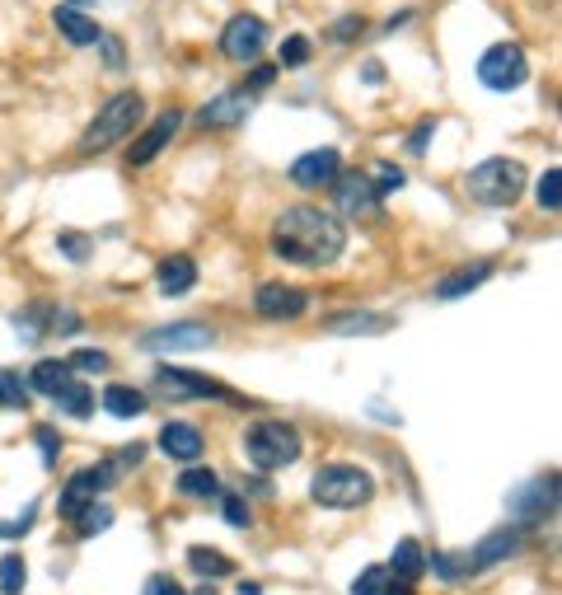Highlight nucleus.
I'll return each mask as SVG.
<instances>
[{
	"instance_id": "a18cd8bd",
	"label": "nucleus",
	"mask_w": 562,
	"mask_h": 595,
	"mask_svg": "<svg viewBox=\"0 0 562 595\" xmlns=\"http://www.w3.org/2000/svg\"><path fill=\"white\" fill-rule=\"evenodd\" d=\"M140 456H146V446H136V441H132V446H122L113 460H118L122 469H136V464H140Z\"/></svg>"
},
{
	"instance_id": "09e8293b",
	"label": "nucleus",
	"mask_w": 562,
	"mask_h": 595,
	"mask_svg": "<svg viewBox=\"0 0 562 595\" xmlns=\"http://www.w3.org/2000/svg\"><path fill=\"white\" fill-rule=\"evenodd\" d=\"M384 81V66H380V61H370V66H366V85H380Z\"/></svg>"
},
{
	"instance_id": "79ce46f5",
	"label": "nucleus",
	"mask_w": 562,
	"mask_h": 595,
	"mask_svg": "<svg viewBox=\"0 0 562 595\" xmlns=\"http://www.w3.org/2000/svg\"><path fill=\"white\" fill-rule=\"evenodd\" d=\"M146 595H187V591H183V586H179L169 572H155L150 582H146Z\"/></svg>"
},
{
	"instance_id": "b1692460",
	"label": "nucleus",
	"mask_w": 562,
	"mask_h": 595,
	"mask_svg": "<svg viewBox=\"0 0 562 595\" xmlns=\"http://www.w3.org/2000/svg\"><path fill=\"white\" fill-rule=\"evenodd\" d=\"M52 403H57L61 413H71V417H94V389L81 385V380H71L66 389H57Z\"/></svg>"
},
{
	"instance_id": "4be33fe9",
	"label": "nucleus",
	"mask_w": 562,
	"mask_h": 595,
	"mask_svg": "<svg viewBox=\"0 0 562 595\" xmlns=\"http://www.w3.org/2000/svg\"><path fill=\"white\" fill-rule=\"evenodd\" d=\"M71 380H75V375H71V366L61 362V356H47V362H38L34 371H28V389L42 394V399H52L57 389H66Z\"/></svg>"
},
{
	"instance_id": "c756f323",
	"label": "nucleus",
	"mask_w": 562,
	"mask_h": 595,
	"mask_svg": "<svg viewBox=\"0 0 562 595\" xmlns=\"http://www.w3.org/2000/svg\"><path fill=\"white\" fill-rule=\"evenodd\" d=\"M328 328L333 333H380V328H389L384 315H338V319H328Z\"/></svg>"
},
{
	"instance_id": "f03ea898",
	"label": "nucleus",
	"mask_w": 562,
	"mask_h": 595,
	"mask_svg": "<svg viewBox=\"0 0 562 595\" xmlns=\"http://www.w3.org/2000/svg\"><path fill=\"white\" fill-rule=\"evenodd\" d=\"M301 450H305L301 432H295L291 422H281V417H262L244 432V456H248L254 469H262V474L291 469L295 460H301Z\"/></svg>"
},
{
	"instance_id": "aec40b11",
	"label": "nucleus",
	"mask_w": 562,
	"mask_h": 595,
	"mask_svg": "<svg viewBox=\"0 0 562 595\" xmlns=\"http://www.w3.org/2000/svg\"><path fill=\"white\" fill-rule=\"evenodd\" d=\"M155 287H160L164 295H183L197 287V263L187 254H169L160 268H155Z\"/></svg>"
},
{
	"instance_id": "f8f14e48",
	"label": "nucleus",
	"mask_w": 562,
	"mask_h": 595,
	"mask_svg": "<svg viewBox=\"0 0 562 595\" xmlns=\"http://www.w3.org/2000/svg\"><path fill=\"white\" fill-rule=\"evenodd\" d=\"M254 309H258L262 319H272V324H281V319H301L305 309H309V291L286 287V281H262L258 295H254Z\"/></svg>"
},
{
	"instance_id": "f3484780",
	"label": "nucleus",
	"mask_w": 562,
	"mask_h": 595,
	"mask_svg": "<svg viewBox=\"0 0 562 595\" xmlns=\"http://www.w3.org/2000/svg\"><path fill=\"white\" fill-rule=\"evenodd\" d=\"M244 118H248V94L244 89H230V94H216L211 104H201L197 127L201 132H225V127H240Z\"/></svg>"
},
{
	"instance_id": "49530a36",
	"label": "nucleus",
	"mask_w": 562,
	"mask_h": 595,
	"mask_svg": "<svg viewBox=\"0 0 562 595\" xmlns=\"http://www.w3.org/2000/svg\"><path fill=\"white\" fill-rule=\"evenodd\" d=\"M277 81V66H254V75H248V89H268Z\"/></svg>"
},
{
	"instance_id": "de8ad7c7",
	"label": "nucleus",
	"mask_w": 562,
	"mask_h": 595,
	"mask_svg": "<svg viewBox=\"0 0 562 595\" xmlns=\"http://www.w3.org/2000/svg\"><path fill=\"white\" fill-rule=\"evenodd\" d=\"M384 595H413V582H403V576L389 572V586H384Z\"/></svg>"
},
{
	"instance_id": "7ed1b4c3",
	"label": "nucleus",
	"mask_w": 562,
	"mask_h": 595,
	"mask_svg": "<svg viewBox=\"0 0 562 595\" xmlns=\"http://www.w3.org/2000/svg\"><path fill=\"white\" fill-rule=\"evenodd\" d=\"M309 497L328 511H356L375 497V478L356 464H323L319 474L309 478Z\"/></svg>"
},
{
	"instance_id": "473e14b6",
	"label": "nucleus",
	"mask_w": 562,
	"mask_h": 595,
	"mask_svg": "<svg viewBox=\"0 0 562 595\" xmlns=\"http://www.w3.org/2000/svg\"><path fill=\"white\" fill-rule=\"evenodd\" d=\"M66 366H71V371L103 375L108 366H113V356H108V352H99V348H81V352H71V356H66Z\"/></svg>"
},
{
	"instance_id": "ea45409f",
	"label": "nucleus",
	"mask_w": 562,
	"mask_h": 595,
	"mask_svg": "<svg viewBox=\"0 0 562 595\" xmlns=\"http://www.w3.org/2000/svg\"><path fill=\"white\" fill-rule=\"evenodd\" d=\"M34 441H38V450H42V464L52 469L57 456H61V436H57L52 427H38V432H34Z\"/></svg>"
},
{
	"instance_id": "cd10ccee",
	"label": "nucleus",
	"mask_w": 562,
	"mask_h": 595,
	"mask_svg": "<svg viewBox=\"0 0 562 595\" xmlns=\"http://www.w3.org/2000/svg\"><path fill=\"white\" fill-rule=\"evenodd\" d=\"M28 394H34V389H28V380L20 371H0V409H28Z\"/></svg>"
},
{
	"instance_id": "c85d7f7f",
	"label": "nucleus",
	"mask_w": 562,
	"mask_h": 595,
	"mask_svg": "<svg viewBox=\"0 0 562 595\" xmlns=\"http://www.w3.org/2000/svg\"><path fill=\"white\" fill-rule=\"evenodd\" d=\"M179 493L183 497H216V493H221V478H216L211 469H183V474H179Z\"/></svg>"
},
{
	"instance_id": "ddd939ff",
	"label": "nucleus",
	"mask_w": 562,
	"mask_h": 595,
	"mask_svg": "<svg viewBox=\"0 0 562 595\" xmlns=\"http://www.w3.org/2000/svg\"><path fill=\"white\" fill-rule=\"evenodd\" d=\"M216 333L207 324H193V319H183V324H169V328H155V333L140 342L146 352H201V348H211Z\"/></svg>"
},
{
	"instance_id": "3c124183",
	"label": "nucleus",
	"mask_w": 562,
	"mask_h": 595,
	"mask_svg": "<svg viewBox=\"0 0 562 595\" xmlns=\"http://www.w3.org/2000/svg\"><path fill=\"white\" fill-rule=\"evenodd\" d=\"M193 595H216V591H211V586H197V591H193Z\"/></svg>"
},
{
	"instance_id": "e433bc0d",
	"label": "nucleus",
	"mask_w": 562,
	"mask_h": 595,
	"mask_svg": "<svg viewBox=\"0 0 562 595\" xmlns=\"http://www.w3.org/2000/svg\"><path fill=\"white\" fill-rule=\"evenodd\" d=\"M427 562H431V572H436V576H445V582H460V576H468L464 554H431Z\"/></svg>"
},
{
	"instance_id": "72a5a7b5",
	"label": "nucleus",
	"mask_w": 562,
	"mask_h": 595,
	"mask_svg": "<svg viewBox=\"0 0 562 595\" xmlns=\"http://www.w3.org/2000/svg\"><path fill=\"white\" fill-rule=\"evenodd\" d=\"M370 187H375V193H380V202H384V197H394L399 187H403V169H399V165H375Z\"/></svg>"
},
{
	"instance_id": "4c0bfd02",
	"label": "nucleus",
	"mask_w": 562,
	"mask_h": 595,
	"mask_svg": "<svg viewBox=\"0 0 562 595\" xmlns=\"http://www.w3.org/2000/svg\"><path fill=\"white\" fill-rule=\"evenodd\" d=\"M221 511H225V521H230L234 530H248V525H254V511H248V502H244L240 493H225Z\"/></svg>"
},
{
	"instance_id": "bb28decb",
	"label": "nucleus",
	"mask_w": 562,
	"mask_h": 595,
	"mask_svg": "<svg viewBox=\"0 0 562 595\" xmlns=\"http://www.w3.org/2000/svg\"><path fill=\"white\" fill-rule=\"evenodd\" d=\"M187 562H193V572H201V576H230L234 572V562L221 549H207V544H193V549H187Z\"/></svg>"
},
{
	"instance_id": "7c9ffc66",
	"label": "nucleus",
	"mask_w": 562,
	"mask_h": 595,
	"mask_svg": "<svg viewBox=\"0 0 562 595\" xmlns=\"http://www.w3.org/2000/svg\"><path fill=\"white\" fill-rule=\"evenodd\" d=\"M24 582H28L24 558H20V554H5V558H0V591H5V595H20Z\"/></svg>"
},
{
	"instance_id": "f704fd0d",
	"label": "nucleus",
	"mask_w": 562,
	"mask_h": 595,
	"mask_svg": "<svg viewBox=\"0 0 562 595\" xmlns=\"http://www.w3.org/2000/svg\"><path fill=\"white\" fill-rule=\"evenodd\" d=\"M384 586H389V568H380V562H375V568H366V572L352 582V595H384Z\"/></svg>"
},
{
	"instance_id": "6e6552de",
	"label": "nucleus",
	"mask_w": 562,
	"mask_h": 595,
	"mask_svg": "<svg viewBox=\"0 0 562 595\" xmlns=\"http://www.w3.org/2000/svg\"><path fill=\"white\" fill-rule=\"evenodd\" d=\"M122 474H127V469H122L118 460H103V464H89V469H81V474H71V483H66V493H61L57 511L71 521V515L81 511V507H89L103 488H113V483H118Z\"/></svg>"
},
{
	"instance_id": "dca6fc26",
	"label": "nucleus",
	"mask_w": 562,
	"mask_h": 595,
	"mask_svg": "<svg viewBox=\"0 0 562 595\" xmlns=\"http://www.w3.org/2000/svg\"><path fill=\"white\" fill-rule=\"evenodd\" d=\"M179 127H183V113H179V108H164V113L155 118L146 132H140V141H132L127 160H132V165H150L155 155H160V150L169 146V141H174V132H179Z\"/></svg>"
},
{
	"instance_id": "1a4fd4ad",
	"label": "nucleus",
	"mask_w": 562,
	"mask_h": 595,
	"mask_svg": "<svg viewBox=\"0 0 562 595\" xmlns=\"http://www.w3.org/2000/svg\"><path fill=\"white\" fill-rule=\"evenodd\" d=\"M262 47H268V24H262L258 14H234V20L221 28V57H230L234 66L258 61Z\"/></svg>"
},
{
	"instance_id": "9b49d317",
	"label": "nucleus",
	"mask_w": 562,
	"mask_h": 595,
	"mask_svg": "<svg viewBox=\"0 0 562 595\" xmlns=\"http://www.w3.org/2000/svg\"><path fill=\"white\" fill-rule=\"evenodd\" d=\"M333 197H338V211L347 216V221H370V216H380V193L370 187V174H338Z\"/></svg>"
},
{
	"instance_id": "a19ab883",
	"label": "nucleus",
	"mask_w": 562,
	"mask_h": 595,
	"mask_svg": "<svg viewBox=\"0 0 562 595\" xmlns=\"http://www.w3.org/2000/svg\"><path fill=\"white\" fill-rule=\"evenodd\" d=\"M34 515H38V507H28L20 521H0V539H20V535H28V525H34Z\"/></svg>"
},
{
	"instance_id": "393cba45",
	"label": "nucleus",
	"mask_w": 562,
	"mask_h": 595,
	"mask_svg": "<svg viewBox=\"0 0 562 595\" xmlns=\"http://www.w3.org/2000/svg\"><path fill=\"white\" fill-rule=\"evenodd\" d=\"M71 521H75V535H81V539H89V535H103V530L113 525V507H108V502H89V507L75 511Z\"/></svg>"
},
{
	"instance_id": "0eeeda50",
	"label": "nucleus",
	"mask_w": 562,
	"mask_h": 595,
	"mask_svg": "<svg viewBox=\"0 0 562 595\" xmlns=\"http://www.w3.org/2000/svg\"><path fill=\"white\" fill-rule=\"evenodd\" d=\"M478 81L482 89H492V94H506V89H521L529 81V57H525V47H515V42H497L482 52L478 61Z\"/></svg>"
},
{
	"instance_id": "2eb2a0df",
	"label": "nucleus",
	"mask_w": 562,
	"mask_h": 595,
	"mask_svg": "<svg viewBox=\"0 0 562 595\" xmlns=\"http://www.w3.org/2000/svg\"><path fill=\"white\" fill-rule=\"evenodd\" d=\"M338 174H342V155H338L333 146L305 150L301 160L291 165V183H295V187H333Z\"/></svg>"
},
{
	"instance_id": "412c9836",
	"label": "nucleus",
	"mask_w": 562,
	"mask_h": 595,
	"mask_svg": "<svg viewBox=\"0 0 562 595\" xmlns=\"http://www.w3.org/2000/svg\"><path fill=\"white\" fill-rule=\"evenodd\" d=\"M492 277V263H474V268H460V272H445L441 281H436V301H460V295H468L474 287H482V281Z\"/></svg>"
},
{
	"instance_id": "a878e982",
	"label": "nucleus",
	"mask_w": 562,
	"mask_h": 595,
	"mask_svg": "<svg viewBox=\"0 0 562 595\" xmlns=\"http://www.w3.org/2000/svg\"><path fill=\"white\" fill-rule=\"evenodd\" d=\"M422 568H427V554H422V544H417V539H399V544H394V568H389V572L403 576V582H413Z\"/></svg>"
},
{
	"instance_id": "5701e85b",
	"label": "nucleus",
	"mask_w": 562,
	"mask_h": 595,
	"mask_svg": "<svg viewBox=\"0 0 562 595\" xmlns=\"http://www.w3.org/2000/svg\"><path fill=\"white\" fill-rule=\"evenodd\" d=\"M103 413L108 417H140L146 413V394H140V389H132V385H108L103 389Z\"/></svg>"
},
{
	"instance_id": "f257e3e1",
	"label": "nucleus",
	"mask_w": 562,
	"mask_h": 595,
	"mask_svg": "<svg viewBox=\"0 0 562 595\" xmlns=\"http://www.w3.org/2000/svg\"><path fill=\"white\" fill-rule=\"evenodd\" d=\"M342 248H347V226L323 207L301 202V207H286L272 221V254L281 263H295V268H328V263L342 258Z\"/></svg>"
},
{
	"instance_id": "6ab92c4d",
	"label": "nucleus",
	"mask_w": 562,
	"mask_h": 595,
	"mask_svg": "<svg viewBox=\"0 0 562 595\" xmlns=\"http://www.w3.org/2000/svg\"><path fill=\"white\" fill-rule=\"evenodd\" d=\"M52 24H57V34L66 38L71 47H94V42H103V28L89 20V14H81L75 5H57L52 10Z\"/></svg>"
},
{
	"instance_id": "20e7f679",
	"label": "nucleus",
	"mask_w": 562,
	"mask_h": 595,
	"mask_svg": "<svg viewBox=\"0 0 562 595\" xmlns=\"http://www.w3.org/2000/svg\"><path fill=\"white\" fill-rule=\"evenodd\" d=\"M464 187L482 207H511V202H521V193H525V165L506 160V155H492V160H482L478 169H468Z\"/></svg>"
},
{
	"instance_id": "2f4dec72",
	"label": "nucleus",
	"mask_w": 562,
	"mask_h": 595,
	"mask_svg": "<svg viewBox=\"0 0 562 595\" xmlns=\"http://www.w3.org/2000/svg\"><path fill=\"white\" fill-rule=\"evenodd\" d=\"M535 197H539V207L543 211H558L562 207V169H543V179L535 187Z\"/></svg>"
},
{
	"instance_id": "c9c22d12",
	"label": "nucleus",
	"mask_w": 562,
	"mask_h": 595,
	"mask_svg": "<svg viewBox=\"0 0 562 595\" xmlns=\"http://www.w3.org/2000/svg\"><path fill=\"white\" fill-rule=\"evenodd\" d=\"M309 52H315V42H309L305 34H291L286 42H281V66H305Z\"/></svg>"
},
{
	"instance_id": "c03bdc74",
	"label": "nucleus",
	"mask_w": 562,
	"mask_h": 595,
	"mask_svg": "<svg viewBox=\"0 0 562 595\" xmlns=\"http://www.w3.org/2000/svg\"><path fill=\"white\" fill-rule=\"evenodd\" d=\"M431 132H436V118H427V122H417V132L408 136V150H413V155H422V146H427V141H431Z\"/></svg>"
},
{
	"instance_id": "58836bf2",
	"label": "nucleus",
	"mask_w": 562,
	"mask_h": 595,
	"mask_svg": "<svg viewBox=\"0 0 562 595\" xmlns=\"http://www.w3.org/2000/svg\"><path fill=\"white\" fill-rule=\"evenodd\" d=\"M362 28H366L362 14H342V20H338L333 28H328V38H333V42H352L356 34H362Z\"/></svg>"
},
{
	"instance_id": "9d476101",
	"label": "nucleus",
	"mask_w": 562,
	"mask_h": 595,
	"mask_svg": "<svg viewBox=\"0 0 562 595\" xmlns=\"http://www.w3.org/2000/svg\"><path fill=\"white\" fill-rule=\"evenodd\" d=\"M506 511L511 521L521 525H539L549 521V515L558 511V478H535V483H521L511 497H506Z\"/></svg>"
},
{
	"instance_id": "4468645a",
	"label": "nucleus",
	"mask_w": 562,
	"mask_h": 595,
	"mask_svg": "<svg viewBox=\"0 0 562 595\" xmlns=\"http://www.w3.org/2000/svg\"><path fill=\"white\" fill-rule=\"evenodd\" d=\"M515 554H521V525H502V530H492L488 539L464 554V568H468V576H474V572H488V568H497V562L515 558Z\"/></svg>"
},
{
	"instance_id": "603ef678",
	"label": "nucleus",
	"mask_w": 562,
	"mask_h": 595,
	"mask_svg": "<svg viewBox=\"0 0 562 595\" xmlns=\"http://www.w3.org/2000/svg\"><path fill=\"white\" fill-rule=\"evenodd\" d=\"M75 5H85V0H75Z\"/></svg>"
},
{
	"instance_id": "423d86ee",
	"label": "nucleus",
	"mask_w": 562,
	"mask_h": 595,
	"mask_svg": "<svg viewBox=\"0 0 562 595\" xmlns=\"http://www.w3.org/2000/svg\"><path fill=\"white\" fill-rule=\"evenodd\" d=\"M150 394H160L169 403H183V399H225V403H240V394H230L225 385L207 380L197 371H179V366H160L150 375Z\"/></svg>"
},
{
	"instance_id": "8fccbe9b",
	"label": "nucleus",
	"mask_w": 562,
	"mask_h": 595,
	"mask_svg": "<svg viewBox=\"0 0 562 595\" xmlns=\"http://www.w3.org/2000/svg\"><path fill=\"white\" fill-rule=\"evenodd\" d=\"M240 595H262V586L258 582H240Z\"/></svg>"
},
{
	"instance_id": "39448f33",
	"label": "nucleus",
	"mask_w": 562,
	"mask_h": 595,
	"mask_svg": "<svg viewBox=\"0 0 562 595\" xmlns=\"http://www.w3.org/2000/svg\"><path fill=\"white\" fill-rule=\"evenodd\" d=\"M140 113H146V99H140L136 89H122V94H113L99 113H94V122L85 127V136H81V150L85 155H94V150H108V146H118L122 136H132V127L140 122Z\"/></svg>"
},
{
	"instance_id": "37998d69",
	"label": "nucleus",
	"mask_w": 562,
	"mask_h": 595,
	"mask_svg": "<svg viewBox=\"0 0 562 595\" xmlns=\"http://www.w3.org/2000/svg\"><path fill=\"white\" fill-rule=\"evenodd\" d=\"M61 248L75 258V263H85L89 258V240H81V234H61Z\"/></svg>"
},
{
	"instance_id": "a211bd4d",
	"label": "nucleus",
	"mask_w": 562,
	"mask_h": 595,
	"mask_svg": "<svg viewBox=\"0 0 562 595\" xmlns=\"http://www.w3.org/2000/svg\"><path fill=\"white\" fill-rule=\"evenodd\" d=\"M160 450L169 460H183V464H193V460H201V432L193 427V422H164L160 427Z\"/></svg>"
}]
</instances>
